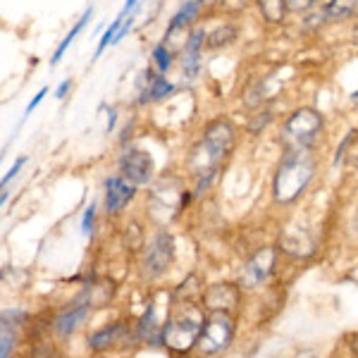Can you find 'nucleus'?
<instances>
[{
	"label": "nucleus",
	"instance_id": "f257e3e1",
	"mask_svg": "<svg viewBox=\"0 0 358 358\" xmlns=\"http://www.w3.org/2000/svg\"><path fill=\"white\" fill-rule=\"evenodd\" d=\"M236 141H239V127H236L232 120L220 117L210 120L203 131H201L199 141L192 146L187 158V167L192 170L194 177L208 175V172L222 170L224 160L234 153Z\"/></svg>",
	"mask_w": 358,
	"mask_h": 358
},
{
	"label": "nucleus",
	"instance_id": "f03ea898",
	"mask_svg": "<svg viewBox=\"0 0 358 358\" xmlns=\"http://www.w3.org/2000/svg\"><path fill=\"white\" fill-rule=\"evenodd\" d=\"M317 172V158L313 151H287L273 177V196L277 203H294L310 187Z\"/></svg>",
	"mask_w": 358,
	"mask_h": 358
},
{
	"label": "nucleus",
	"instance_id": "7ed1b4c3",
	"mask_svg": "<svg viewBox=\"0 0 358 358\" xmlns=\"http://www.w3.org/2000/svg\"><path fill=\"white\" fill-rule=\"evenodd\" d=\"M322 134H325V115L313 106L294 108L280 124V141L287 151H315Z\"/></svg>",
	"mask_w": 358,
	"mask_h": 358
},
{
	"label": "nucleus",
	"instance_id": "20e7f679",
	"mask_svg": "<svg viewBox=\"0 0 358 358\" xmlns=\"http://www.w3.org/2000/svg\"><path fill=\"white\" fill-rule=\"evenodd\" d=\"M203 315L192 301L177 303L163 327V344L175 351H187L199 342Z\"/></svg>",
	"mask_w": 358,
	"mask_h": 358
},
{
	"label": "nucleus",
	"instance_id": "39448f33",
	"mask_svg": "<svg viewBox=\"0 0 358 358\" xmlns=\"http://www.w3.org/2000/svg\"><path fill=\"white\" fill-rule=\"evenodd\" d=\"M234 325L229 320V315H224V310H213V315L203 320L199 334V344L203 354H220L222 349H227L232 342Z\"/></svg>",
	"mask_w": 358,
	"mask_h": 358
},
{
	"label": "nucleus",
	"instance_id": "423d86ee",
	"mask_svg": "<svg viewBox=\"0 0 358 358\" xmlns=\"http://www.w3.org/2000/svg\"><path fill=\"white\" fill-rule=\"evenodd\" d=\"M175 261V239L170 232H158L153 241L146 248V258H143V277L155 280V277L165 275L167 268Z\"/></svg>",
	"mask_w": 358,
	"mask_h": 358
},
{
	"label": "nucleus",
	"instance_id": "0eeeda50",
	"mask_svg": "<svg viewBox=\"0 0 358 358\" xmlns=\"http://www.w3.org/2000/svg\"><path fill=\"white\" fill-rule=\"evenodd\" d=\"M203 55H206V29L192 27L187 34V41L179 53V65H182L184 82H196L203 69Z\"/></svg>",
	"mask_w": 358,
	"mask_h": 358
},
{
	"label": "nucleus",
	"instance_id": "6e6552de",
	"mask_svg": "<svg viewBox=\"0 0 358 358\" xmlns=\"http://www.w3.org/2000/svg\"><path fill=\"white\" fill-rule=\"evenodd\" d=\"M155 172V163L148 151L141 148H127L120 158V175L134 187H148Z\"/></svg>",
	"mask_w": 358,
	"mask_h": 358
},
{
	"label": "nucleus",
	"instance_id": "1a4fd4ad",
	"mask_svg": "<svg viewBox=\"0 0 358 358\" xmlns=\"http://www.w3.org/2000/svg\"><path fill=\"white\" fill-rule=\"evenodd\" d=\"M136 91H138V98H136L138 106H148V103H160V101H165V98H170L177 91V86L172 84L165 74L146 67L136 79Z\"/></svg>",
	"mask_w": 358,
	"mask_h": 358
},
{
	"label": "nucleus",
	"instance_id": "9d476101",
	"mask_svg": "<svg viewBox=\"0 0 358 358\" xmlns=\"http://www.w3.org/2000/svg\"><path fill=\"white\" fill-rule=\"evenodd\" d=\"M275 261H277V251L273 246H265L261 251H256L244 265V273H241V287L246 289H253V287L263 285L275 270Z\"/></svg>",
	"mask_w": 358,
	"mask_h": 358
},
{
	"label": "nucleus",
	"instance_id": "9b49d317",
	"mask_svg": "<svg viewBox=\"0 0 358 358\" xmlns=\"http://www.w3.org/2000/svg\"><path fill=\"white\" fill-rule=\"evenodd\" d=\"M273 77L270 74H256V77H251L244 86V91H241V103H244L246 110H258V108L263 106H270V101H273Z\"/></svg>",
	"mask_w": 358,
	"mask_h": 358
},
{
	"label": "nucleus",
	"instance_id": "f8f14e48",
	"mask_svg": "<svg viewBox=\"0 0 358 358\" xmlns=\"http://www.w3.org/2000/svg\"><path fill=\"white\" fill-rule=\"evenodd\" d=\"M136 187L129 184L122 175H113L106 179V210L108 213H120L122 208L134 199Z\"/></svg>",
	"mask_w": 358,
	"mask_h": 358
},
{
	"label": "nucleus",
	"instance_id": "ddd939ff",
	"mask_svg": "<svg viewBox=\"0 0 358 358\" xmlns=\"http://www.w3.org/2000/svg\"><path fill=\"white\" fill-rule=\"evenodd\" d=\"M239 38H241V27L236 22L224 20L217 27H213L210 31H206V50H210V53L227 50L239 43Z\"/></svg>",
	"mask_w": 358,
	"mask_h": 358
},
{
	"label": "nucleus",
	"instance_id": "4468645a",
	"mask_svg": "<svg viewBox=\"0 0 358 358\" xmlns=\"http://www.w3.org/2000/svg\"><path fill=\"white\" fill-rule=\"evenodd\" d=\"M201 13H203V8H201L199 0H184V3L179 5L177 13L172 15L170 24H167V29H165V41L172 36V34H177V31L189 34V27H192L194 22L199 20Z\"/></svg>",
	"mask_w": 358,
	"mask_h": 358
},
{
	"label": "nucleus",
	"instance_id": "2eb2a0df",
	"mask_svg": "<svg viewBox=\"0 0 358 358\" xmlns=\"http://www.w3.org/2000/svg\"><path fill=\"white\" fill-rule=\"evenodd\" d=\"M325 24H344L358 17V0H325L320 5Z\"/></svg>",
	"mask_w": 358,
	"mask_h": 358
},
{
	"label": "nucleus",
	"instance_id": "dca6fc26",
	"mask_svg": "<svg viewBox=\"0 0 358 358\" xmlns=\"http://www.w3.org/2000/svg\"><path fill=\"white\" fill-rule=\"evenodd\" d=\"M239 303V289L234 285H215L206 292L208 310H229Z\"/></svg>",
	"mask_w": 358,
	"mask_h": 358
},
{
	"label": "nucleus",
	"instance_id": "f3484780",
	"mask_svg": "<svg viewBox=\"0 0 358 358\" xmlns=\"http://www.w3.org/2000/svg\"><path fill=\"white\" fill-rule=\"evenodd\" d=\"M282 248H285L287 253H292V256L301 258V256H310L315 244H313V239H310L306 229L292 227V229H287L285 236H282Z\"/></svg>",
	"mask_w": 358,
	"mask_h": 358
},
{
	"label": "nucleus",
	"instance_id": "a211bd4d",
	"mask_svg": "<svg viewBox=\"0 0 358 358\" xmlns=\"http://www.w3.org/2000/svg\"><path fill=\"white\" fill-rule=\"evenodd\" d=\"M258 15H261L263 24L268 27H282L287 22V0H253Z\"/></svg>",
	"mask_w": 358,
	"mask_h": 358
},
{
	"label": "nucleus",
	"instance_id": "6ab92c4d",
	"mask_svg": "<svg viewBox=\"0 0 358 358\" xmlns=\"http://www.w3.org/2000/svg\"><path fill=\"white\" fill-rule=\"evenodd\" d=\"M163 327L165 325H158L155 306H148L146 313L141 317V322H138V334H141L148 344H163Z\"/></svg>",
	"mask_w": 358,
	"mask_h": 358
},
{
	"label": "nucleus",
	"instance_id": "aec40b11",
	"mask_svg": "<svg viewBox=\"0 0 358 358\" xmlns=\"http://www.w3.org/2000/svg\"><path fill=\"white\" fill-rule=\"evenodd\" d=\"M275 117L277 115L273 106H263V108H258V110H253L246 120V134L258 136V134H263V131H268V127L275 122Z\"/></svg>",
	"mask_w": 358,
	"mask_h": 358
},
{
	"label": "nucleus",
	"instance_id": "412c9836",
	"mask_svg": "<svg viewBox=\"0 0 358 358\" xmlns=\"http://www.w3.org/2000/svg\"><path fill=\"white\" fill-rule=\"evenodd\" d=\"M91 17H94V8H86L84 10V15L82 17H79V20H77V24H74L72 27V31H69L67 34V36L65 38H62V43L60 45H57V50H55V53H53V57H50V65H57V62H60V57L62 55H65V50L69 48V45H72L74 43V38H77L79 36V34H82L84 31V27H86V22H89L91 20Z\"/></svg>",
	"mask_w": 358,
	"mask_h": 358
},
{
	"label": "nucleus",
	"instance_id": "4be33fe9",
	"mask_svg": "<svg viewBox=\"0 0 358 358\" xmlns=\"http://www.w3.org/2000/svg\"><path fill=\"white\" fill-rule=\"evenodd\" d=\"M86 313H89V306H72L69 310H65L60 317H57V322H55V330L60 332V334H69L72 330H77V325L84 320Z\"/></svg>",
	"mask_w": 358,
	"mask_h": 358
},
{
	"label": "nucleus",
	"instance_id": "5701e85b",
	"mask_svg": "<svg viewBox=\"0 0 358 358\" xmlns=\"http://www.w3.org/2000/svg\"><path fill=\"white\" fill-rule=\"evenodd\" d=\"M153 62H155V69H158L160 74H167L172 69V65H175V53L167 48L165 41L153 45Z\"/></svg>",
	"mask_w": 358,
	"mask_h": 358
},
{
	"label": "nucleus",
	"instance_id": "b1692460",
	"mask_svg": "<svg viewBox=\"0 0 358 358\" xmlns=\"http://www.w3.org/2000/svg\"><path fill=\"white\" fill-rule=\"evenodd\" d=\"M124 327L122 325H113V327H106V330L96 332L94 337L89 339V346L91 349H106V346H110L117 342V337L122 334Z\"/></svg>",
	"mask_w": 358,
	"mask_h": 358
},
{
	"label": "nucleus",
	"instance_id": "393cba45",
	"mask_svg": "<svg viewBox=\"0 0 358 358\" xmlns=\"http://www.w3.org/2000/svg\"><path fill=\"white\" fill-rule=\"evenodd\" d=\"M358 138V127H351L349 131L344 134V138L339 141V146H337V151H334L332 155V170H337L339 165L346 160V155H349V148L354 146V141Z\"/></svg>",
	"mask_w": 358,
	"mask_h": 358
},
{
	"label": "nucleus",
	"instance_id": "a878e982",
	"mask_svg": "<svg viewBox=\"0 0 358 358\" xmlns=\"http://www.w3.org/2000/svg\"><path fill=\"white\" fill-rule=\"evenodd\" d=\"M251 5H253V0H215L213 8L220 10L224 15H241V13H246Z\"/></svg>",
	"mask_w": 358,
	"mask_h": 358
},
{
	"label": "nucleus",
	"instance_id": "bb28decb",
	"mask_svg": "<svg viewBox=\"0 0 358 358\" xmlns=\"http://www.w3.org/2000/svg\"><path fill=\"white\" fill-rule=\"evenodd\" d=\"M325 0H287V10L289 15H308L310 10L320 8Z\"/></svg>",
	"mask_w": 358,
	"mask_h": 358
},
{
	"label": "nucleus",
	"instance_id": "cd10ccee",
	"mask_svg": "<svg viewBox=\"0 0 358 358\" xmlns=\"http://www.w3.org/2000/svg\"><path fill=\"white\" fill-rule=\"evenodd\" d=\"M94 220H96V206H89L82 217V234L89 236L91 232H94Z\"/></svg>",
	"mask_w": 358,
	"mask_h": 358
},
{
	"label": "nucleus",
	"instance_id": "c85d7f7f",
	"mask_svg": "<svg viewBox=\"0 0 358 358\" xmlns=\"http://www.w3.org/2000/svg\"><path fill=\"white\" fill-rule=\"evenodd\" d=\"M13 346H15L13 334H0V358H8L13 354Z\"/></svg>",
	"mask_w": 358,
	"mask_h": 358
},
{
	"label": "nucleus",
	"instance_id": "c756f323",
	"mask_svg": "<svg viewBox=\"0 0 358 358\" xmlns=\"http://www.w3.org/2000/svg\"><path fill=\"white\" fill-rule=\"evenodd\" d=\"M24 163H27V158H17V163H15L13 167H10V170H8V175H5L3 179H0V192H3V189L8 187V182H10V179H13V177L17 175V172H20L22 167H24Z\"/></svg>",
	"mask_w": 358,
	"mask_h": 358
},
{
	"label": "nucleus",
	"instance_id": "7c9ffc66",
	"mask_svg": "<svg viewBox=\"0 0 358 358\" xmlns=\"http://www.w3.org/2000/svg\"><path fill=\"white\" fill-rule=\"evenodd\" d=\"M45 94H48V89H45V86H43V89H41V91H38V94H36V96H34V98H31V101H29V106H27V110H24V117H27V115H31V113H34V108H36V106H38V103H41V101H43V98H45Z\"/></svg>",
	"mask_w": 358,
	"mask_h": 358
},
{
	"label": "nucleus",
	"instance_id": "2f4dec72",
	"mask_svg": "<svg viewBox=\"0 0 358 358\" xmlns=\"http://www.w3.org/2000/svg\"><path fill=\"white\" fill-rule=\"evenodd\" d=\"M72 89V79H65V82H60L57 84V89H55V98H65L67 91Z\"/></svg>",
	"mask_w": 358,
	"mask_h": 358
},
{
	"label": "nucleus",
	"instance_id": "473e14b6",
	"mask_svg": "<svg viewBox=\"0 0 358 358\" xmlns=\"http://www.w3.org/2000/svg\"><path fill=\"white\" fill-rule=\"evenodd\" d=\"M115 124H117V110H115V108H110V113H108V124H106L108 134H113V131H115Z\"/></svg>",
	"mask_w": 358,
	"mask_h": 358
},
{
	"label": "nucleus",
	"instance_id": "72a5a7b5",
	"mask_svg": "<svg viewBox=\"0 0 358 358\" xmlns=\"http://www.w3.org/2000/svg\"><path fill=\"white\" fill-rule=\"evenodd\" d=\"M136 5H138V0H124V8L120 10V15H124V17L131 15L136 10Z\"/></svg>",
	"mask_w": 358,
	"mask_h": 358
},
{
	"label": "nucleus",
	"instance_id": "f704fd0d",
	"mask_svg": "<svg viewBox=\"0 0 358 358\" xmlns=\"http://www.w3.org/2000/svg\"><path fill=\"white\" fill-rule=\"evenodd\" d=\"M201 3V8H213V3H215V0H199Z\"/></svg>",
	"mask_w": 358,
	"mask_h": 358
},
{
	"label": "nucleus",
	"instance_id": "c9c22d12",
	"mask_svg": "<svg viewBox=\"0 0 358 358\" xmlns=\"http://www.w3.org/2000/svg\"><path fill=\"white\" fill-rule=\"evenodd\" d=\"M5 201H8V194H0V208H3Z\"/></svg>",
	"mask_w": 358,
	"mask_h": 358
},
{
	"label": "nucleus",
	"instance_id": "e433bc0d",
	"mask_svg": "<svg viewBox=\"0 0 358 358\" xmlns=\"http://www.w3.org/2000/svg\"><path fill=\"white\" fill-rule=\"evenodd\" d=\"M3 158H5V153H0V163H3Z\"/></svg>",
	"mask_w": 358,
	"mask_h": 358
},
{
	"label": "nucleus",
	"instance_id": "4c0bfd02",
	"mask_svg": "<svg viewBox=\"0 0 358 358\" xmlns=\"http://www.w3.org/2000/svg\"><path fill=\"white\" fill-rule=\"evenodd\" d=\"M356 31H358V20H356Z\"/></svg>",
	"mask_w": 358,
	"mask_h": 358
}]
</instances>
